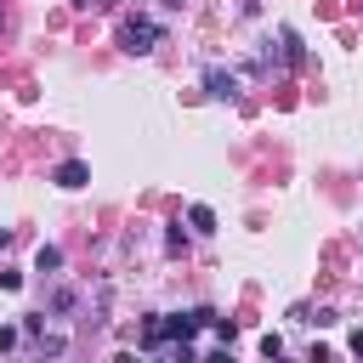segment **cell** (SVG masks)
Instances as JSON below:
<instances>
[{
	"label": "cell",
	"instance_id": "1",
	"mask_svg": "<svg viewBox=\"0 0 363 363\" xmlns=\"http://www.w3.org/2000/svg\"><path fill=\"white\" fill-rule=\"evenodd\" d=\"M159 34H164V28H159L153 17H130V23L119 28V40H125V51H130V57H147V51L159 45Z\"/></svg>",
	"mask_w": 363,
	"mask_h": 363
},
{
	"label": "cell",
	"instance_id": "2",
	"mask_svg": "<svg viewBox=\"0 0 363 363\" xmlns=\"http://www.w3.org/2000/svg\"><path fill=\"white\" fill-rule=\"evenodd\" d=\"M204 96L210 102H233L238 96V74L233 68H204Z\"/></svg>",
	"mask_w": 363,
	"mask_h": 363
},
{
	"label": "cell",
	"instance_id": "3",
	"mask_svg": "<svg viewBox=\"0 0 363 363\" xmlns=\"http://www.w3.org/2000/svg\"><path fill=\"white\" fill-rule=\"evenodd\" d=\"M51 182H57L62 193H79V187L91 182V164H85V159H62V164L51 170Z\"/></svg>",
	"mask_w": 363,
	"mask_h": 363
},
{
	"label": "cell",
	"instance_id": "4",
	"mask_svg": "<svg viewBox=\"0 0 363 363\" xmlns=\"http://www.w3.org/2000/svg\"><path fill=\"white\" fill-rule=\"evenodd\" d=\"M34 272H45V278L62 272V250H57V244H40V250H34Z\"/></svg>",
	"mask_w": 363,
	"mask_h": 363
},
{
	"label": "cell",
	"instance_id": "5",
	"mask_svg": "<svg viewBox=\"0 0 363 363\" xmlns=\"http://www.w3.org/2000/svg\"><path fill=\"white\" fill-rule=\"evenodd\" d=\"M187 227H193V233H216V210H210V204H193V210H187Z\"/></svg>",
	"mask_w": 363,
	"mask_h": 363
},
{
	"label": "cell",
	"instance_id": "6",
	"mask_svg": "<svg viewBox=\"0 0 363 363\" xmlns=\"http://www.w3.org/2000/svg\"><path fill=\"white\" fill-rule=\"evenodd\" d=\"M164 250H170V255H182V250H187V233H182V227H170V233H164Z\"/></svg>",
	"mask_w": 363,
	"mask_h": 363
},
{
	"label": "cell",
	"instance_id": "7",
	"mask_svg": "<svg viewBox=\"0 0 363 363\" xmlns=\"http://www.w3.org/2000/svg\"><path fill=\"white\" fill-rule=\"evenodd\" d=\"M17 346V329H0V352H11Z\"/></svg>",
	"mask_w": 363,
	"mask_h": 363
},
{
	"label": "cell",
	"instance_id": "8",
	"mask_svg": "<svg viewBox=\"0 0 363 363\" xmlns=\"http://www.w3.org/2000/svg\"><path fill=\"white\" fill-rule=\"evenodd\" d=\"M346 346H352V352L363 357V329H352V340H346Z\"/></svg>",
	"mask_w": 363,
	"mask_h": 363
}]
</instances>
